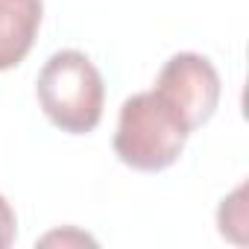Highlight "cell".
I'll return each instance as SVG.
<instances>
[{
    "instance_id": "obj_1",
    "label": "cell",
    "mask_w": 249,
    "mask_h": 249,
    "mask_svg": "<svg viewBox=\"0 0 249 249\" xmlns=\"http://www.w3.org/2000/svg\"><path fill=\"white\" fill-rule=\"evenodd\" d=\"M191 126L185 117L153 88L123 100L117 114L114 153L117 159L141 173H159L179 161Z\"/></svg>"
},
{
    "instance_id": "obj_7",
    "label": "cell",
    "mask_w": 249,
    "mask_h": 249,
    "mask_svg": "<svg viewBox=\"0 0 249 249\" xmlns=\"http://www.w3.org/2000/svg\"><path fill=\"white\" fill-rule=\"evenodd\" d=\"M94 243V237H88V234H82V231H53V234H47V237H41V243Z\"/></svg>"
},
{
    "instance_id": "obj_2",
    "label": "cell",
    "mask_w": 249,
    "mask_h": 249,
    "mask_svg": "<svg viewBox=\"0 0 249 249\" xmlns=\"http://www.w3.org/2000/svg\"><path fill=\"white\" fill-rule=\"evenodd\" d=\"M36 97L47 120L68 135H88L103 120V73L79 50H59L44 62Z\"/></svg>"
},
{
    "instance_id": "obj_3",
    "label": "cell",
    "mask_w": 249,
    "mask_h": 249,
    "mask_svg": "<svg viewBox=\"0 0 249 249\" xmlns=\"http://www.w3.org/2000/svg\"><path fill=\"white\" fill-rule=\"evenodd\" d=\"M156 91L185 117V123L194 129H199L202 123H208L220 106V73L217 68L199 56V53H176L164 62Z\"/></svg>"
},
{
    "instance_id": "obj_5",
    "label": "cell",
    "mask_w": 249,
    "mask_h": 249,
    "mask_svg": "<svg viewBox=\"0 0 249 249\" xmlns=\"http://www.w3.org/2000/svg\"><path fill=\"white\" fill-rule=\"evenodd\" d=\"M217 226L220 234L234 240V243H246V185H237L217 211Z\"/></svg>"
},
{
    "instance_id": "obj_6",
    "label": "cell",
    "mask_w": 249,
    "mask_h": 249,
    "mask_svg": "<svg viewBox=\"0 0 249 249\" xmlns=\"http://www.w3.org/2000/svg\"><path fill=\"white\" fill-rule=\"evenodd\" d=\"M15 234H18L15 211H12V205L6 202V196L0 194V249L12 246V243H15Z\"/></svg>"
},
{
    "instance_id": "obj_4",
    "label": "cell",
    "mask_w": 249,
    "mask_h": 249,
    "mask_svg": "<svg viewBox=\"0 0 249 249\" xmlns=\"http://www.w3.org/2000/svg\"><path fill=\"white\" fill-rule=\"evenodd\" d=\"M41 0H0V71L18 68L36 44Z\"/></svg>"
}]
</instances>
